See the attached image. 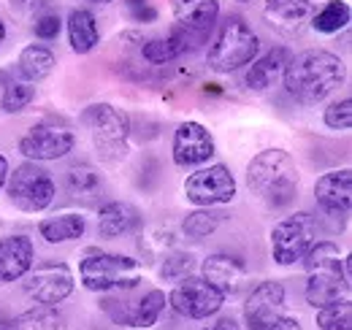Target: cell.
<instances>
[{"instance_id":"1","label":"cell","mask_w":352,"mask_h":330,"mask_svg":"<svg viewBox=\"0 0 352 330\" xmlns=\"http://www.w3.org/2000/svg\"><path fill=\"white\" fill-rule=\"evenodd\" d=\"M347 76V68L339 54L325 49H307L301 54H290L285 65V89L304 106H317L328 95H333Z\"/></svg>"},{"instance_id":"2","label":"cell","mask_w":352,"mask_h":330,"mask_svg":"<svg viewBox=\"0 0 352 330\" xmlns=\"http://www.w3.org/2000/svg\"><path fill=\"white\" fill-rule=\"evenodd\" d=\"M298 165L285 149H265L247 165V184L252 195L268 208L290 206L298 195Z\"/></svg>"},{"instance_id":"3","label":"cell","mask_w":352,"mask_h":330,"mask_svg":"<svg viewBox=\"0 0 352 330\" xmlns=\"http://www.w3.org/2000/svg\"><path fill=\"white\" fill-rule=\"evenodd\" d=\"M307 265V303L322 309L342 298H350V279L342 268V252L333 241H314L304 254Z\"/></svg>"},{"instance_id":"4","label":"cell","mask_w":352,"mask_h":330,"mask_svg":"<svg viewBox=\"0 0 352 330\" xmlns=\"http://www.w3.org/2000/svg\"><path fill=\"white\" fill-rule=\"evenodd\" d=\"M141 263L111 254V252H87L79 265V279L89 292H111V289H133L141 282Z\"/></svg>"},{"instance_id":"5","label":"cell","mask_w":352,"mask_h":330,"mask_svg":"<svg viewBox=\"0 0 352 330\" xmlns=\"http://www.w3.org/2000/svg\"><path fill=\"white\" fill-rule=\"evenodd\" d=\"M82 122L89 127L95 149L106 163H120L128 155V135H131V117L111 103H92L85 109Z\"/></svg>"},{"instance_id":"6","label":"cell","mask_w":352,"mask_h":330,"mask_svg":"<svg viewBox=\"0 0 352 330\" xmlns=\"http://www.w3.org/2000/svg\"><path fill=\"white\" fill-rule=\"evenodd\" d=\"M258 49H261V41L255 30L241 16H228L222 22L206 60L214 74H230L241 65H250L258 57Z\"/></svg>"},{"instance_id":"7","label":"cell","mask_w":352,"mask_h":330,"mask_svg":"<svg viewBox=\"0 0 352 330\" xmlns=\"http://www.w3.org/2000/svg\"><path fill=\"white\" fill-rule=\"evenodd\" d=\"M6 190H8L11 204L28 214H38V211L49 208L57 195V187H54L49 170L33 160L22 163L19 168H14V173H8Z\"/></svg>"},{"instance_id":"8","label":"cell","mask_w":352,"mask_h":330,"mask_svg":"<svg viewBox=\"0 0 352 330\" xmlns=\"http://www.w3.org/2000/svg\"><path fill=\"white\" fill-rule=\"evenodd\" d=\"M317 241V222L307 211H298L282 222L274 225L271 230V254L279 265H293L304 260L311 244Z\"/></svg>"},{"instance_id":"9","label":"cell","mask_w":352,"mask_h":330,"mask_svg":"<svg viewBox=\"0 0 352 330\" xmlns=\"http://www.w3.org/2000/svg\"><path fill=\"white\" fill-rule=\"evenodd\" d=\"M168 303L176 314H182L187 320H206L220 311L225 295L217 287H212L204 276H184L171 289Z\"/></svg>"},{"instance_id":"10","label":"cell","mask_w":352,"mask_h":330,"mask_svg":"<svg viewBox=\"0 0 352 330\" xmlns=\"http://www.w3.org/2000/svg\"><path fill=\"white\" fill-rule=\"evenodd\" d=\"M74 144H76V135L68 124L41 122L22 135L19 152L33 163H49V160L65 157L74 149Z\"/></svg>"},{"instance_id":"11","label":"cell","mask_w":352,"mask_h":330,"mask_svg":"<svg viewBox=\"0 0 352 330\" xmlns=\"http://www.w3.org/2000/svg\"><path fill=\"white\" fill-rule=\"evenodd\" d=\"M184 195L195 206H222L236 198V179L225 165H209V168H201L192 176H187Z\"/></svg>"},{"instance_id":"12","label":"cell","mask_w":352,"mask_h":330,"mask_svg":"<svg viewBox=\"0 0 352 330\" xmlns=\"http://www.w3.org/2000/svg\"><path fill=\"white\" fill-rule=\"evenodd\" d=\"M25 276V292L44 306H57L74 292V274L65 263H44L38 268H30Z\"/></svg>"},{"instance_id":"13","label":"cell","mask_w":352,"mask_h":330,"mask_svg":"<svg viewBox=\"0 0 352 330\" xmlns=\"http://www.w3.org/2000/svg\"><path fill=\"white\" fill-rule=\"evenodd\" d=\"M217 155L212 133L201 122H182L174 133V163L179 168H195Z\"/></svg>"},{"instance_id":"14","label":"cell","mask_w":352,"mask_h":330,"mask_svg":"<svg viewBox=\"0 0 352 330\" xmlns=\"http://www.w3.org/2000/svg\"><path fill=\"white\" fill-rule=\"evenodd\" d=\"M171 6L176 28H182L195 46L206 43L220 16V0H171Z\"/></svg>"},{"instance_id":"15","label":"cell","mask_w":352,"mask_h":330,"mask_svg":"<svg viewBox=\"0 0 352 330\" xmlns=\"http://www.w3.org/2000/svg\"><path fill=\"white\" fill-rule=\"evenodd\" d=\"M282 314H285V287L279 282H263L247 298L244 320L250 330H268Z\"/></svg>"},{"instance_id":"16","label":"cell","mask_w":352,"mask_h":330,"mask_svg":"<svg viewBox=\"0 0 352 330\" xmlns=\"http://www.w3.org/2000/svg\"><path fill=\"white\" fill-rule=\"evenodd\" d=\"M314 201L328 217L344 219L350 214L352 206V170L342 168V170H331L322 173L314 184Z\"/></svg>"},{"instance_id":"17","label":"cell","mask_w":352,"mask_h":330,"mask_svg":"<svg viewBox=\"0 0 352 330\" xmlns=\"http://www.w3.org/2000/svg\"><path fill=\"white\" fill-rule=\"evenodd\" d=\"M204 279L228 298V295H236V292H241L247 287L250 268H247L244 260H239L233 254H225V252H217V254H209L204 260Z\"/></svg>"},{"instance_id":"18","label":"cell","mask_w":352,"mask_h":330,"mask_svg":"<svg viewBox=\"0 0 352 330\" xmlns=\"http://www.w3.org/2000/svg\"><path fill=\"white\" fill-rule=\"evenodd\" d=\"M36 249L28 236H3L0 239V285H11L25 279L33 268Z\"/></svg>"},{"instance_id":"19","label":"cell","mask_w":352,"mask_h":330,"mask_svg":"<svg viewBox=\"0 0 352 330\" xmlns=\"http://www.w3.org/2000/svg\"><path fill=\"white\" fill-rule=\"evenodd\" d=\"M263 14L274 30L293 36L311 16V0H265Z\"/></svg>"},{"instance_id":"20","label":"cell","mask_w":352,"mask_h":330,"mask_svg":"<svg viewBox=\"0 0 352 330\" xmlns=\"http://www.w3.org/2000/svg\"><path fill=\"white\" fill-rule=\"evenodd\" d=\"M141 211L125 201H111L98 211V233L103 239H120L125 233H133L135 228H141Z\"/></svg>"},{"instance_id":"21","label":"cell","mask_w":352,"mask_h":330,"mask_svg":"<svg viewBox=\"0 0 352 330\" xmlns=\"http://www.w3.org/2000/svg\"><path fill=\"white\" fill-rule=\"evenodd\" d=\"M287 60H290V52L285 46H276L268 54H263L261 60H252V65L247 71V87L255 89V92L271 89L274 84L282 79Z\"/></svg>"},{"instance_id":"22","label":"cell","mask_w":352,"mask_h":330,"mask_svg":"<svg viewBox=\"0 0 352 330\" xmlns=\"http://www.w3.org/2000/svg\"><path fill=\"white\" fill-rule=\"evenodd\" d=\"M195 49V43L192 38L182 30V28H176L168 33V36H163V38H152V41H146L141 46V54H144V60L146 63H152V65H163V63H171L176 57H182L184 52H192Z\"/></svg>"},{"instance_id":"23","label":"cell","mask_w":352,"mask_h":330,"mask_svg":"<svg viewBox=\"0 0 352 330\" xmlns=\"http://www.w3.org/2000/svg\"><path fill=\"white\" fill-rule=\"evenodd\" d=\"M68 41L76 54H87L100 41V28L87 8H74L68 16Z\"/></svg>"},{"instance_id":"24","label":"cell","mask_w":352,"mask_h":330,"mask_svg":"<svg viewBox=\"0 0 352 330\" xmlns=\"http://www.w3.org/2000/svg\"><path fill=\"white\" fill-rule=\"evenodd\" d=\"M85 217L82 214H57V217H49V219H41L38 225V233L41 239L49 241V244H65V241H76L85 236Z\"/></svg>"},{"instance_id":"25","label":"cell","mask_w":352,"mask_h":330,"mask_svg":"<svg viewBox=\"0 0 352 330\" xmlns=\"http://www.w3.org/2000/svg\"><path fill=\"white\" fill-rule=\"evenodd\" d=\"M16 65H19V74L30 84L44 82L46 76L54 71V54L41 43H30V46L22 49Z\"/></svg>"},{"instance_id":"26","label":"cell","mask_w":352,"mask_h":330,"mask_svg":"<svg viewBox=\"0 0 352 330\" xmlns=\"http://www.w3.org/2000/svg\"><path fill=\"white\" fill-rule=\"evenodd\" d=\"M14 325L16 330H68V322L57 311V306H44V303H36L33 309L22 311L14 320Z\"/></svg>"},{"instance_id":"27","label":"cell","mask_w":352,"mask_h":330,"mask_svg":"<svg viewBox=\"0 0 352 330\" xmlns=\"http://www.w3.org/2000/svg\"><path fill=\"white\" fill-rule=\"evenodd\" d=\"M166 303H168V298H166V292H163V289H149V292H144V295L133 303L131 328H141V330L152 328V325L160 320V314H163Z\"/></svg>"},{"instance_id":"28","label":"cell","mask_w":352,"mask_h":330,"mask_svg":"<svg viewBox=\"0 0 352 330\" xmlns=\"http://www.w3.org/2000/svg\"><path fill=\"white\" fill-rule=\"evenodd\" d=\"M347 22H350V6L344 0H331L314 14L311 28L317 33H339L342 28H347Z\"/></svg>"},{"instance_id":"29","label":"cell","mask_w":352,"mask_h":330,"mask_svg":"<svg viewBox=\"0 0 352 330\" xmlns=\"http://www.w3.org/2000/svg\"><path fill=\"white\" fill-rule=\"evenodd\" d=\"M222 225V214L220 211H212V208H198V211H190L187 217H184V222H182V230H184V236L187 239H195V241H201V239H206V236H212L217 228Z\"/></svg>"},{"instance_id":"30","label":"cell","mask_w":352,"mask_h":330,"mask_svg":"<svg viewBox=\"0 0 352 330\" xmlns=\"http://www.w3.org/2000/svg\"><path fill=\"white\" fill-rule=\"evenodd\" d=\"M317 328L320 330H352V303L350 298H342L336 303H328L317 309Z\"/></svg>"},{"instance_id":"31","label":"cell","mask_w":352,"mask_h":330,"mask_svg":"<svg viewBox=\"0 0 352 330\" xmlns=\"http://www.w3.org/2000/svg\"><path fill=\"white\" fill-rule=\"evenodd\" d=\"M68 190L71 195L76 198H89L100 190V173L92 168V165L82 163V165H74L68 170Z\"/></svg>"},{"instance_id":"32","label":"cell","mask_w":352,"mask_h":330,"mask_svg":"<svg viewBox=\"0 0 352 330\" xmlns=\"http://www.w3.org/2000/svg\"><path fill=\"white\" fill-rule=\"evenodd\" d=\"M33 98H36V87H30L25 82H11L6 84V89H3L0 106H3L6 114H16V111L28 109L33 103Z\"/></svg>"},{"instance_id":"33","label":"cell","mask_w":352,"mask_h":330,"mask_svg":"<svg viewBox=\"0 0 352 330\" xmlns=\"http://www.w3.org/2000/svg\"><path fill=\"white\" fill-rule=\"evenodd\" d=\"M322 122L328 124L331 130H350L352 127V100L344 98L339 103H331L322 114Z\"/></svg>"},{"instance_id":"34","label":"cell","mask_w":352,"mask_h":330,"mask_svg":"<svg viewBox=\"0 0 352 330\" xmlns=\"http://www.w3.org/2000/svg\"><path fill=\"white\" fill-rule=\"evenodd\" d=\"M190 271H192V254H184V252L168 254L166 263L160 265V276H163V279H174V282L190 276Z\"/></svg>"},{"instance_id":"35","label":"cell","mask_w":352,"mask_h":330,"mask_svg":"<svg viewBox=\"0 0 352 330\" xmlns=\"http://www.w3.org/2000/svg\"><path fill=\"white\" fill-rule=\"evenodd\" d=\"M60 28H63V22H60L57 14H41L36 19V25H33V30H36V36L41 41H54L60 36Z\"/></svg>"},{"instance_id":"36","label":"cell","mask_w":352,"mask_h":330,"mask_svg":"<svg viewBox=\"0 0 352 330\" xmlns=\"http://www.w3.org/2000/svg\"><path fill=\"white\" fill-rule=\"evenodd\" d=\"M52 3H54V0H11V8H14L16 14H22V16L38 19L41 14H49Z\"/></svg>"},{"instance_id":"37","label":"cell","mask_w":352,"mask_h":330,"mask_svg":"<svg viewBox=\"0 0 352 330\" xmlns=\"http://www.w3.org/2000/svg\"><path fill=\"white\" fill-rule=\"evenodd\" d=\"M128 11H131L133 22H155L157 19V11L149 0H128Z\"/></svg>"},{"instance_id":"38","label":"cell","mask_w":352,"mask_h":330,"mask_svg":"<svg viewBox=\"0 0 352 330\" xmlns=\"http://www.w3.org/2000/svg\"><path fill=\"white\" fill-rule=\"evenodd\" d=\"M268 330H301V322H298L296 317H287V314H282V317H279V320H276V322H274V325H271Z\"/></svg>"},{"instance_id":"39","label":"cell","mask_w":352,"mask_h":330,"mask_svg":"<svg viewBox=\"0 0 352 330\" xmlns=\"http://www.w3.org/2000/svg\"><path fill=\"white\" fill-rule=\"evenodd\" d=\"M206 330H239V322H236L233 317H222L217 325H212V328H206Z\"/></svg>"},{"instance_id":"40","label":"cell","mask_w":352,"mask_h":330,"mask_svg":"<svg viewBox=\"0 0 352 330\" xmlns=\"http://www.w3.org/2000/svg\"><path fill=\"white\" fill-rule=\"evenodd\" d=\"M0 330H16V325H14V317H11V314H6L3 309H0Z\"/></svg>"},{"instance_id":"41","label":"cell","mask_w":352,"mask_h":330,"mask_svg":"<svg viewBox=\"0 0 352 330\" xmlns=\"http://www.w3.org/2000/svg\"><path fill=\"white\" fill-rule=\"evenodd\" d=\"M6 179H8V160L0 155V190L6 187Z\"/></svg>"},{"instance_id":"42","label":"cell","mask_w":352,"mask_h":330,"mask_svg":"<svg viewBox=\"0 0 352 330\" xmlns=\"http://www.w3.org/2000/svg\"><path fill=\"white\" fill-rule=\"evenodd\" d=\"M6 41V25H3V22H0V43Z\"/></svg>"},{"instance_id":"43","label":"cell","mask_w":352,"mask_h":330,"mask_svg":"<svg viewBox=\"0 0 352 330\" xmlns=\"http://www.w3.org/2000/svg\"><path fill=\"white\" fill-rule=\"evenodd\" d=\"M89 3H111V0H89Z\"/></svg>"},{"instance_id":"44","label":"cell","mask_w":352,"mask_h":330,"mask_svg":"<svg viewBox=\"0 0 352 330\" xmlns=\"http://www.w3.org/2000/svg\"><path fill=\"white\" fill-rule=\"evenodd\" d=\"M241 3H247V0H241Z\"/></svg>"}]
</instances>
